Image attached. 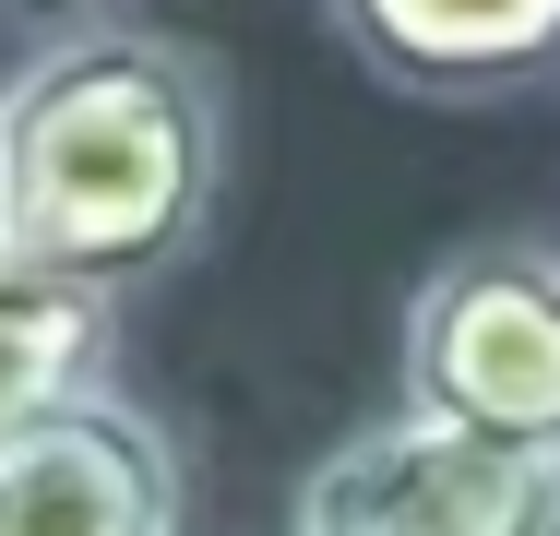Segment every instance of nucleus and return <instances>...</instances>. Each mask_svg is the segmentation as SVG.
Returning a JSON list of instances; mask_svg holds the SVG:
<instances>
[{
	"instance_id": "20e7f679",
	"label": "nucleus",
	"mask_w": 560,
	"mask_h": 536,
	"mask_svg": "<svg viewBox=\"0 0 560 536\" xmlns=\"http://www.w3.org/2000/svg\"><path fill=\"white\" fill-rule=\"evenodd\" d=\"M0 536H179V441L131 394H84L0 453Z\"/></svg>"
},
{
	"instance_id": "f03ea898",
	"label": "nucleus",
	"mask_w": 560,
	"mask_h": 536,
	"mask_svg": "<svg viewBox=\"0 0 560 536\" xmlns=\"http://www.w3.org/2000/svg\"><path fill=\"white\" fill-rule=\"evenodd\" d=\"M406 406L513 453H560V250H453L406 299Z\"/></svg>"
},
{
	"instance_id": "6e6552de",
	"label": "nucleus",
	"mask_w": 560,
	"mask_h": 536,
	"mask_svg": "<svg viewBox=\"0 0 560 536\" xmlns=\"http://www.w3.org/2000/svg\"><path fill=\"white\" fill-rule=\"evenodd\" d=\"M0 263H12V226H0Z\"/></svg>"
},
{
	"instance_id": "7ed1b4c3",
	"label": "nucleus",
	"mask_w": 560,
	"mask_h": 536,
	"mask_svg": "<svg viewBox=\"0 0 560 536\" xmlns=\"http://www.w3.org/2000/svg\"><path fill=\"white\" fill-rule=\"evenodd\" d=\"M299 536H560V453L394 406L299 477Z\"/></svg>"
},
{
	"instance_id": "f257e3e1",
	"label": "nucleus",
	"mask_w": 560,
	"mask_h": 536,
	"mask_svg": "<svg viewBox=\"0 0 560 536\" xmlns=\"http://www.w3.org/2000/svg\"><path fill=\"white\" fill-rule=\"evenodd\" d=\"M226 203V84L167 24H72L0 84V226L12 263L72 287H143L203 250Z\"/></svg>"
},
{
	"instance_id": "423d86ee",
	"label": "nucleus",
	"mask_w": 560,
	"mask_h": 536,
	"mask_svg": "<svg viewBox=\"0 0 560 536\" xmlns=\"http://www.w3.org/2000/svg\"><path fill=\"white\" fill-rule=\"evenodd\" d=\"M108 346H119V299L108 287L0 263V453H12L36 418L108 394Z\"/></svg>"
},
{
	"instance_id": "0eeeda50",
	"label": "nucleus",
	"mask_w": 560,
	"mask_h": 536,
	"mask_svg": "<svg viewBox=\"0 0 560 536\" xmlns=\"http://www.w3.org/2000/svg\"><path fill=\"white\" fill-rule=\"evenodd\" d=\"M0 12H12V24H60V36L96 24V0H0Z\"/></svg>"
},
{
	"instance_id": "39448f33",
	"label": "nucleus",
	"mask_w": 560,
	"mask_h": 536,
	"mask_svg": "<svg viewBox=\"0 0 560 536\" xmlns=\"http://www.w3.org/2000/svg\"><path fill=\"white\" fill-rule=\"evenodd\" d=\"M323 12L394 96L477 107L560 72V0H323Z\"/></svg>"
}]
</instances>
